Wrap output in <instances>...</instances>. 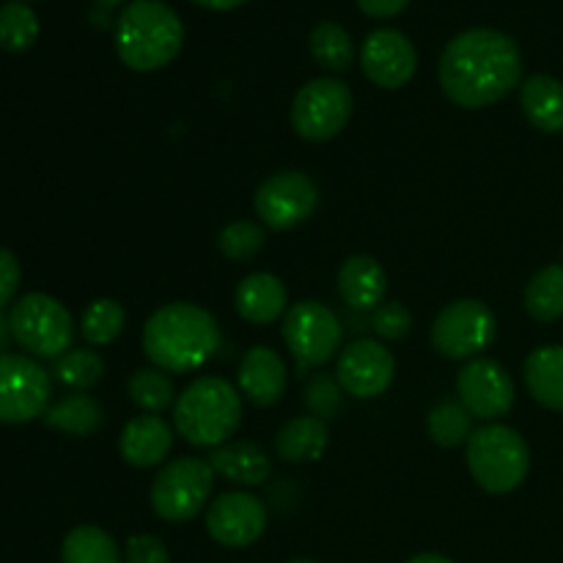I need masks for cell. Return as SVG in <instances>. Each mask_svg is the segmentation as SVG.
Masks as SVG:
<instances>
[{
	"instance_id": "cell-1",
	"label": "cell",
	"mask_w": 563,
	"mask_h": 563,
	"mask_svg": "<svg viewBox=\"0 0 563 563\" xmlns=\"http://www.w3.org/2000/svg\"><path fill=\"white\" fill-rule=\"evenodd\" d=\"M520 47L493 27L456 33L440 55V88L456 108L478 110L495 104L520 86Z\"/></svg>"
},
{
	"instance_id": "cell-2",
	"label": "cell",
	"mask_w": 563,
	"mask_h": 563,
	"mask_svg": "<svg viewBox=\"0 0 563 563\" xmlns=\"http://www.w3.org/2000/svg\"><path fill=\"white\" fill-rule=\"evenodd\" d=\"M218 346V319L196 302H168L143 324V355L163 372H196L212 361Z\"/></svg>"
},
{
	"instance_id": "cell-3",
	"label": "cell",
	"mask_w": 563,
	"mask_h": 563,
	"mask_svg": "<svg viewBox=\"0 0 563 563\" xmlns=\"http://www.w3.org/2000/svg\"><path fill=\"white\" fill-rule=\"evenodd\" d=\"M185 27L163 0H132L115 25V53L135 71H157L179 55Z\"/></svg>"
},
{
	"instance_id": "cell-4",
	"label": "cell",
	"mask_w": 563,
	"mask_h": 563,
	"mask_svg": "<svg viewBox=\"0 0 563 563\" xmlns=\"http://www.w3.org/2000/svg\"><path fill=\"white\" fill-rule=\"evenodd\" d=\"M242 423L240 388L223 377H198L174 405V427L185 443L196 449H218L229 443Z\"/></svg>"
},
{
	"instance_id": "cell-5",
	"label": "cell",
	"mask_w": 563,
	"mask_h": 563,
	"mask_svg": "<svg viewBox=\"0 0 563 563\" xmlns=\"http://www.w3.org/2000/svg\"><path fill=\"white\" fill-rule=\"evenodd\" d=\"M467 467L489 495H509L528 478L531 451L520 432L506 423H487L467 440Z\"/></svg>"
},
{
	"instance_id": "cell-6",
	"label": "cell",
	"mask_w": 563,
	"mask_h": 563,
	"mask_svg": "<svg viewBox=\"0 0 563 563\" xmlns=\"http://www.w3.org/2000/svg\"><path fill=\"white\" fill-rule=\"evenodd\" d=\"M11 335L16 344L33 357H49L58 361L71 350L75 341V319L66 311L64 302L55 297L31 291L11 306L9 313Z\"/></svg>"
},
{
	"instance_id": "cell-7",
	"label": "cell",
	"mask_w": 563,
	"mask_h": 563,
	"mask_svg": "<svg viewBox=\"0 0 563 563\" xmlns=\"http://www.w3.org/2000/svg\"><path fill=\"white\" fill-rule=\"evenodd\" d=\"M214 471L209 460L181 456L168 462L152 484V509L165 522H187L203 511L212 498Z\"/></svg>"
},
{
	"instance_id": "cell-8",
	"label": "cell",
	"mask_w": 563,
	"mask_h": 563,
	"mask_svg": "<svg viewBox=\"0 0 563 563\" xmlns=\"http://www.w3.org/2000/svg\"><path fill=\"white\" fill-rule=\"evenodd\" d=\"M280 333L302 374L333 361L344 341L341 319L319 300H302L291 306L286 311Z\"/></svg>"
},
{
	"instance_id": "cell-9",
	"label": "cell",
	"mask_w": 563,
	"mask_h": 563,
	"mask_svg": "<svg viewBox=\"0 0 563 563\" xmlns=\"http://www.w3.org/2000/svg\"><path fill=\"white\" fill-rule=\"evenodd\" d=\"M352 115V91L335 77H317L297 91L291 102V126L308 143H328Z\"/></svg>"
},
{
	"instance_id": "cell-10",
	"label": "cell",
	"mask_w": 563,
	"mask_h": 563,
	"mask_svg": "<svg viewBox=\"0 0 563 563\" xmlns=\"http://www.w3.org/2000/svg\"><path fill=\"white\" fill-rule=\"evenodd\" d=\"M498 335V319L482 300H456L438 313L432 346L449 361H473Z\"/></svg>"
},
{
	"instance_id": "cell-11",
	"label": "cell",
	"mask_w": 563,
	"mask_h": 563,
	"mask_svg": "<svg viewBox=\"0 0 563 563\" xmlns=\"http://www.w3.org/2000/svg\"><path fill=\"white\" fill-rule=\"evenodd\" d=\"M53 396V379L33 357L0 355V423H27L44 418Z\"/></svg>"
},
{
	"instance_id": "cell-12",
	"label": "cell",
	"mask_w": 563,
	"mask_h": 563,
	"mask_svg": "<svg viewBox=\"0 0 563 563\" xmlns=\"http://www.w3.org/2000/svg\"><path fill=\"white\" fill-rule=\"evenodd\" d=\"M319 207V187L302 170H280L267 176L253 196V209L273 231H291L313 218Z\"/></svg>"
},
{
	"instance_id": "cell-13",
	"label": "cell",
	"mask_w": 563,
	"mask_h": 563,
	"mask_svg": "<svg viewBox=\"0 0 563 563\" xmlns=\"http://www.w3.org/2000/svg\"><path fill=\"white\" fill-rule=\"evenodd\" d=\"M456 394L473 418L498 421L515 407V379L493 357H473L456 377Z\"/></svg>"
},
{
	"instance_id": "cell-14",
	"label": "cell",
	"mask_w": 563,
	"mask_h": 563,
	"mask_svg": "<svg viewBox=\"0 0 563 563\" xmlns=\"http://www.w3.org/2000/svg\"><path fill=\"white\" fill-rule=\"evenodd\" d=\"M396 361L390 350L379 341L361 339L344 346L335 366V379L341 383L344 394L355 399H377L394 385Z\"/></svg>"
},
{
	"instance_id": "cell-15",
	"label": "cell",
	"mask_w": 563,
	"mask_h": 563,
	"mask_svg": "<svg viewBox=\"0 0 563 563\" xmlns=\"http://www.w3.org/2000/svg\"><path fill=\"white\" fill-rule=\"evenodd\" d=\"M207 531L223 548H251L267 531V509L251 493H223L209 504Z\"/></svg>"
},
{
	"instance_id": "cell-16",
	"label": "cell",
	"mask_w": 563,
	"mask_h": 563,
	"mask_svg": "<svg viewBox=\"0 0 563 563\" xmlns=\"http://www.w3.org/2000/svg\"><path fill=\"white\" fill-rule=\"evenodd\" d=\"M361 66L363 75L374 86L385 88V91H396V88L407 86L416 75L418 53L401 31L379 27V31L368 33L366 42H363Z\"/></svg>"
},
{
	"instance_id": "cell-17",
	"label": "cell",
	"mask_w": 563,
	"mask_h": 563,
	"mask_svg": "<svg viewBox=\"0 0 563 563\" xmlns=\"http://www.w3.org/2000/svg\"><path fill=\"white\" fill-rule=\"evenodd\" d=\"M236 385L253 407L278 405L286 394V366L278 352L269 346H251L240 361Z\"/></svg>"
},
{
	"instance_id": "cell-18",
	"label": "cell",
	"mask_w": 563,
	"mask_h": 563,
	"mask_svg": "<svg viewBox=\"0 0 563 563\" xmlns=\"http://www.w3.org/2000/svg\"><path fill=\"white\" fill-rule=\"evenodd\" d=\"M174 449V429L159 416H137L121 429V460L132 467H157L168 460Z\"/></svg>"
},
{
	"instance_id": "cell-19",
	"label": "cell",
	"mask_w": 563,
	"mask_h": 563,
	"mask_svg": "<svg viewBox=\"0 0 563 563\" xmlns=\"http://www.w3.org/2000/svg\"><path fill=\"white\" fill-rule=\"evenodd\" d=\"M341 300L355 311H374L383 306L388 291V275L372 256H350L339 269Z\"/></svg>"
},
{
	"instance_id": "cell-20",
	"label": "cell",
	"mask_w": 563,
	"mask_h": 563,
	"mask_svg": "<svg viewBox=\"0 0 563 563\" xmlns=\"http://www.w3.org/2000/svg\"><path fill=\"white\" fill-rule=\"evenodd\" d=\"M209 465L218 476L231 484H240V487H258L273 473L269 456L264 454L262 445L251 443V440H229V443L218 445L209 454Z\"/></svg>"
},
{
	"instance_id": "cell-21",
	"label": "cell",
	"mask_w": 563,
	"mask_h": 563,
	"mask_svg": "<svg viewBox=\"0 0 563 563\" xmlns=\"http://www.w3.org/2000/svg\"><path fill=\"white\" fill-rule=\"evenodd\" d=\"M236 313L251 324H273L286 317V286L273 273H253L242 278L234 295Z\"/></svg>"
},
{
	"instance_id": "cell-22",
	"label": "cell",
	"mask_w": 563,
	"mask_h": 563,
	"mask_svg": "<svg viewBox=\"0 0 563 563\" xmlns=\"http://www.w3.org/2000/svg\"><path fill=\"white\" fill-rule=\"evenodd\" d=\"M330 445L328 423L317 416H297L286 421L275 434V454L284 462H317Z\"/></svg>"
},
{
	"instance_id": "cell-23",
	"label": "cell",
	"mask_w": 563,
	"mask_h": 563,
	"mask_svg": "<svg viewBox=\"0 0 563 563\" xmlns=\"http://www.w3.org/2000/svg\"><path fill=\"white\" fill-rule=\"evenodd\" d=\"M526 119L548 135L563 132V82L550 75H531L520 88Z\"/></svg>"
},
{
	"instance_id": "cell-24",
	"label": "cell",
	"mask_w": 563,
	"mask_h": 563,
	"mask_svg": "<svg viewBox=\"0 0 563 563\" xmlns=\"http://www.w3.org/2000/svg\"><path fill=\"white\" fill-rule=\"evenodd\" d=\"M526 385L548 410L563 412V346H539L526 361Z\"/></svg>"
},
{
	"instance_id": "cell-25",
	"label": "cell",
	"mask_w": 563,
	"mask_h": 563,
	"mask_svg": "<svg viewBox=\"0 0 563 563\" xmlns=\"http://www.w3.org/2000/svg\"><path fill=\"white\" fill-rule=\"evenodd\" d=\"M44 423L55 432L75 434V438H88V434L99 432L104 423L102 405L88 394H69L60 401H55L47 412H44Z\"/></svg>"
},
{
	"instance_id": "cell-26",
	"label": "cell",
	"mask_w": 563,
	"mask_h": 563,
	"mask_svg": "<svg viewBox=\"0 0 563 563\" xmlns=\"http://www.w3.org/2000/svg\"><path fill=\"white\" fill-rule=\"evenodd\" d=\"M60 563H121L115 539L97 526H77L60 544Z\"/></svg>"
},
{
	"instance_id": "cell-27",
	"label": "cell",
	"mask_w": 563,
	"mask_h": 563,
	"mask_svg": "<svg viewBox=\"0 0 563 563\" xmlns=\"http://www.w3.org/2000/svg\"><path fill=\"white\" fill-rule=\"evenodd\" d=\"M526 311L537 322L563 317V264H548L526 286Z\"/></svg>"
},
{
	"instance_id": "cell-28",
	"label": "cell",
	"mask_w": 563,
	"mask_h": 563,
	"mask_svg": "<svg viewBox=\"0 0 563 563\" xmlns=\"http://www.w3.org/2000/svg\"><path fill=\"white\" fill-rule=\"evenodd\" d=\"M126 396L146 416H159V412L174 407L176 399H179L174 388V379L168 377V372H163L157 366L137 368L130 377V383H126Z\"/></svg>"
},
{
	"instance_id": "cell-29",
	"label": "cell",
	"mask_w": 563,
	"mask_h": 563,
	"mask_svg": "<svg viewBox=\"0 0 563 563\" xmlns=\"http://www.w3.org/2000/svg\"><path fill=\"white\" fill-rule=\"evenodd\" d=\"M308 47H311L313 60H317L322 69L346 71L355 58V47H352V38L346 33V27H341L339 22H319L317 27L308 36Z\"/></svg>"
},
{
	"instance_id": "cell-30",
	"label": "cell",
	"mask_w": 563,
	"mask_h": 563,
	"mask_svg": "<svg viewBox=\"0 0 563 563\" xmlns=\"http://www.w3.org/2000/svg\"><path fill=\"white\" fill-rule=\"evenodd\" d=\"M124 324H126L124 306L110 300V297H99V300L88 302L86 311H82L80 333L91 346H108L119 339Z\"/></svg>"
},
{
	"instance_id": "cell-31",
	"label": "cell",
	"mask_w": 563,
	"mask_h": 563,
	"mask_svg": "<svg viewBox=\"0 0 563 563\" xmlns=\"http://www.w3.org/2000/svg\"><path fill=\"white\" fill-rule=\"evenodd\" d=\"M427 432L443 449H456L460 443L471 440L473 416L462 407L460 399H445L429 410Z\"/></svg>"
},
{
	"instance_id": "cell-32",
	"label": "cell",
	"mask_w": 563,
	"mask_h": 563,
	"mask_svg": "<svg viewBox=\"0 0 563 563\" xmlns=\"http://www.w3.org/2000/svg\"><path fill=\"white\" fill-rule=\"evenodd\" d=\"M38 38V16L31 5L11 0L0 5V47L5 53H25Z\"/></svg>"
},
{
	"instance_id": "cell-33",
	"label": "cell",
	"mask_w": 563,
	"mask_h": 563,
	"mask_svg": "<svg viewBox=\"0 0 563 563\" xmlns=\"http://www.w3.org/2000/svg\"><path fill=\"white\" fill-rule=\"evenodd\" d=\"M55 379L71 390H88L102 379L104 361L93 350H69L55 361Z\"/></svg>"
},
{
	"instance_id": "cell-34",
	"label": "cell",
	"mask_w": 563,
	"mask_h": 563,
	"mask_svg": "<svg viewBox=\"0 0 563 563\" xmlns=\"http://www.w3.org/2000/svg\"><path fill=\"white\" fill-rule=\"evenodd\" d=\"M264 242H267V234L262 225L253 220H234L218 234V251L229 262H251L253 256L262 253Z\"/></svg>"
},
{
	"instance_id": "cell-35",
	"label": "cell",
	"mask_w": 563,
	"mask_h": 563,
	"mask_svg": "<svg viewBox=\"0 0 563 563\" xmlns=\"http://www.w3.org/2000/svg\"><path fill=\"white\" fill-rule=\"evenodd\" d=\"M302 401H306L311 416L322 418V421L328 423L344 412V388H341L339 379L330 377L328 372H317L306 383Z\"/></svg>"
},
{
	"instance_id": "cell-36",
	"label": "cell",
	"mask_w": 563,
	"mask_h": 563,
	"mask_svg": "<svg viewBox=\"0 0 563 563\" xmlns=\"http://www.w3.org/2000/svg\"><path fill=\"white\" fill-rule=\"evenodd\" d=\"M372 328L379 339L399 341L412 330V313L405 302L390 300L372 311Z\"/></svg>"
},
{
	"instance_id": "cell-37",
	"label": "cell",
	"mask_w": 563,
	"mask_h": 563,
	"mask_svg": "<svg viewBox=\"0 0 563 563\" xmlns=\"http://www.w3.org/2000/svg\"><path fill=\"white\" fill-rule=\"evenodd\" d=\"M126 563H170L168 548L159 537L152 533H135L126 542Z\"/></svg>"
},
{
	"instance_id": "cell-38",
	"label": "cell",
	"mask_w": 563,
	"mask_h": 563,
	"mask_svg": "<svg viewBox=\"0 0 563 563\" xmlns=\"http://www.w3.org/2000/svg\"><path fill=\"white\" fill-rule=\"evenodd\" d=\"M20 280H22L20 262H16L14 253L0 247V311L14 300L16 289H20Z\"/></svg>"
},
{
	"instance_id": "cell-39",
	"label": "cell",
	"mask_w": 563,
	"mask_h": 563,
	"mask_svg": "<svg viewBox=\"0 0 563 563\" xmlns=\"http://www.w3.org/2000/svg\"><path fill=\"white\" fill-rule=\"evenodd\" d=\"M407 3H410V0H357L363 14L374 16V20H388V16H396L399 11L407 9Z\"/></svg>"
},
{
	"instance_id": "cell-40",
	"label": "cell",
	"mask_w": 563,
	"mask_h": 563,
	"mask_svg": "<svg viewBox=\"0 0 563 563\" xmlns=\"http://www.w3.org/2000/svg\"><path fill=\"white\" fill-rule=\"evenodd\" d=\"M196 5H203V9H212V11H231L236 5L247 3V0H192Z\"/></svg>"
},
{
	"instance_id": "cell-41",
	"label": "cell",
	"mask_w": 563,
	"mask_h": 563,
	"mask_svg": "<svg viewBox=\"0 0 563 563\" xmlns=\"http://www.w3.org/2000/svg\"><path fill=\"white\" fill-rule=\"evenodd\" d=\"M11 339H14V335H11V322H9V317L0 311V355H3V350L9 346Z\"/></svg>"
},
{
	"instance_id": "cell-42",
	"label": "cell",
	"mask_w": 563,
	"mask_h": 563,
	"mask_svg": "<svg viewBox=\"0 0 563 563\" xmlns=\"http://www.w3.org/2000/svg\"><path fill=\"white\" fill-rule=\"evenodd\" d=\"M407 563H454V561L445 559V555H438V553H421V555H416V559H410Z\"/></svg>"
},
{
	"instance_id": "cell-43",
	"label": "cell",
	"mask_w": 563,
	"mask_h": 563,
	"mask_svg": "<svg viewBox=\"0 0 563 563\" xmlns=\"http://www.w3.org/2000/svg\"><path fill=\"white\" fill-rule=\"evenodd\" d=\"M99 5H104V9H115V5H121L124 0H97Z\"/></svg>"
},
{
	"instance_id": "cell-44",
	"label": "cell",
	"mask_w": 563,
	"mask_h": 563,
	"mask_svg": "<svg viewBox=\"0 0 563 563\" xmlns=\"http://www.w3.org/2000/svg\"><path fill=\"white\" fill-rule=\"evenodd\" d=\"M289 563H317L313 559H295V561H289Z\"/></svg>"
}]
</instances>
